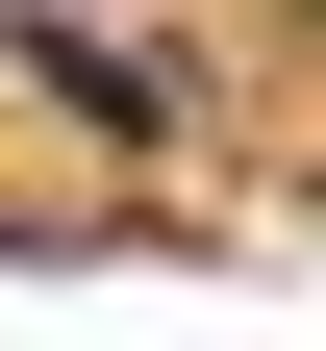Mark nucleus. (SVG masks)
Returning a JSON list of instances; mask_svg holds the SVG:
<instances>
[{"label":"nucleus","mask_w":326,"mask_h":351,"mask_svg":"<svg viewBox=\"0 0 326 351\" xmlns=\"http://www.w3.org/2000/svg\"><path fill=\"white\" fill-rule=\"evenodd\" d=\"M0 51L51 75L75 125H126V151H176V101H201V75H176V51H126V25H0Z\"/></svg>","instance_id":"nucleus-1"}]
</instances>
